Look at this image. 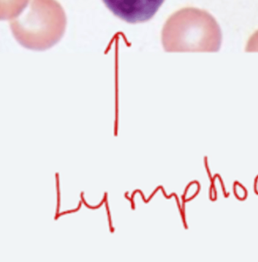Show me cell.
<instances>
[{
	"label": "cell",
	"mask_w": 258,
	"mask_h": 262,
	"mask_svg": "<svg viewBox=\"0 0 258 262\" xmlns=\"http://www.w3.org/2000/svg\"><path fill=\"white\" fill-rule=\"evenodd\" d=\"M222 34L216 19L207 12L184 9L166 24L163 42L166 51L217 52Z\"/></svg>",
	"instance_id": "6da1fadb"
},
{
	"label": "cell",
	"mask_w": 258,
	"mask_h": 262,
	"mask_svg": "<svg viewBox=\"0 0 258 262\" xmlns=\"http://www.w3.org/2000/svg\"><path fill=\"white\" fill-rule=\"evenodd\" d=\"M19 16L10 22V28L16 41L28 50H48L65 33V12L56 0H31L24 14Z\"/></svg>",
	"instance_id": "7a4b0ae2"
},
{
	"label": "cell",
	"mask_w": 258,
	"mask_h": 262,
	"mask_svg": "<svg viewBox=\"0 0 258 262\" xmlns=\"http://www.w3.org/2000/svg\"><path fill=\"white\" fill-rule=\"evenodd\" d=\"M112 13L128 24L150 20L157 13L164 0H102Z\"/></svg>",
	"instance_id": "3957f363"
},
{
	"label": "cell",
	"mask_w": 258,
	"mask_h": 262,
	"mask_svg": "<svg viewBox=\"0 0 258 262\" xmlns=\"http://www.w3.org/2000/svg\"><path fill=\"white\" fill-rule=\"evenodd\" d=\"M29 0H0V20L11 19L19 16L27 8Z\"/></svg>",
	"instance_id": "277c9868"
},
{
	"label": "cell",
	"mask_w": 258,
	"mask_h": 262,
	"mask_svg": "<svg viewBox=\"0 0 258 262\" xmlns=\"http://www.w3.org/2000/svg\"><path fill=\"white\" fill-rule=\"evenodd\" d=\"M246 52H258V30L252 35L247 42Z\"/></svg>",
	"instance_id": "5b68a950"
},
{
	"label": "cell",
	"mask_w": 258,
	"mask_h": 262,
	"mask_svg": "<svg viewBox=\"0 0 258 262\" xmlns=\"http://www.w3.org/2000/svg\"><path fill=\"white\" fill-rule=\"evenodd\" d=\"M234 191L235 193H236V196L239 199H244L246 198V192L245 189L241 186L240 184L236 183L234 185Z\"/></svg>",
	"instance_id": "8992f818"
}]
</instances>
